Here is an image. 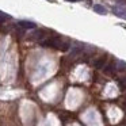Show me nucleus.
<instances>
[{
  "instance_id": "nucleus-1",
  "label": "nucleus",
  "mask_w": 126,
  "mask_h": 126,
  "mask_svg": "<svg viewBox=\"0 0 126 126\" xmlns=\"http://www.w3.org/2000/svg\"><path fill=\"white\" fill-rule=\"evenodd\" d=\"M41 45L42 46H46V47H53V49H57V50H61V52H68L71 45L69 42H65L60 35H53L50 37H46L44 41H41Z\"/></svg>"
},
{
  "instance_id": "nucleus-2",
  "label": "nucleus",
  "mask_w": 126,
  "mask_h": 126,
  "mask_svg": "<svg viewBox=\"0 0 126 126\" xmlns=\"http://www.w3.org/2000/svg\"><path fill=\"white\" fill-rule=\"evenodd\" d=\"M46 37H47V33L45 30H35V31H33V33L30 34V37H29V38L34 39V41L41 42V41H44Z\"/></svg>"
},
{
  "instance_id": "nucleus-3",
  "label": "nucleus",
  "mask_w": 126,
  "mask_h": 126,
  "mask_svg": "<svg viewBox=\"0 0 126 126\" xmlns=\"http://www.w3.org/2000/svg\"><path fill=\"white\" fill-rule=\"evenodd\" d=\"M112 12H114V15H117L118 18H121V19H126V8L122 6H114L112 7Z\"/></svg>"
},
{
  "instance_id": "nucleus-4",
  "label": "nucleus",
  "mask_w": 126,
  "mask_h": 126,
  "mask_svg": "<svg viewBox=\"0 0 126 126\" xmlns=\"http://www.w3.org/2000/svg\"><path fill=\"white\" fill-rule=\"evenodd\" d=\"M18 26H20L22 29H26V30L37 29V25L34 22H30V20H18Z\"/></svg>"
},
{
  "instance_id": "nucleus-5",
  "label": "nucleus",
  "mask_w": 126,
  "mask_h": 126,
  "mask_svg": "<svg viewBox=\"0 0 126 126\" xmlns=\"http://www.w3.org/2000/svg\"><path fill=\"white\" fill-rule=\"evenodd\" d=\"M106 63H107V54H103V56H100L98 60H95L94 66H95L96 69H102L104 65H106Z\"/></svg>"
},
{
  "instance_id": "nucleus-6",
  "label": "nucleus",
  "mask_w": 126,
  "mask_h": 126,
  "mask_svg": "<svg viewBox=\"0 0 126 126\" xmlns=\"http://www.w3.org/2000/svg\"><path fill=\"white\" fill-rule=\"evenodd\" d=\"M103 71L106 75H112L115 71V63L111 61V63H106V65L103 66Z\"/></svg>"
},
{
  "instance_id": "nucleus-7",
  "label": "nucleus",
  "mask_w": 126,
  "mask_h": 126,
  "mask_svg": "<svg viewBox=\"0 0 126 126\" xmlns=\"http://www.w3.org/2000/svg\"><path fill=\"white\" fill-rule=\"evenodd\" d=\"M94 11L96 12V14H99V15H106L107 14V10L104 8L103 6H100V4H94Z\"/></svg>"
},
{
  "instance_id": "nucleus-8",
  "label": "nucleus",
  "mask_w": 126,
  "mask_h": 126,
  "mask_svg": "<svg viewBox=\"0 0 126 126\" xmlns=\"http://www.w3.org/2000/svg\"><path fill=\"white\" fill-rule=\"evenodd\" d=\"M115 69H117V71H125L126 69V63L125 61H118V63L115 64Z\"/></svg>"
},
{
  "instance_id": "nucleus-9",
  "label": "nucleus",
  "mask_w": 126,
  "mask_h": 126,
  "mask_svg": "<svg viewBox=\"0 0 126 126\" xmlns=\"http://www.w3.org/2000/svg\"><path fill=\"white\" fill-rule=\"evenodd\" d=\"M118 84H119V88H121V90H125V88H126V76L122 77V79H119Z\"/></svg>"
},
{
  "instance_id": "nucleus-10",
  "label": "nucleus",
  "mask_w": 126,
  "mask_h": 126,
  "mask_svg": "<svg viewBox=\"0 0 126 126\" xmlns=\"http://www.w3.org/2000/svg\"><path fill=\"white\" fill-rule=\"evenodd\" d=\"M0 16H1V18H4V19H10V15L4 14V12H1V11H0Z\"/></svg>"
},
{
  "instance_id": "nucleus-11",
  "label": "nucleus",
  "mask_w": 126,
  "mask_h": 126,
  "mask_svg": "<svg viewBox=\"0 0 126 126\" xmlns=\"http://www.w3.org/2000/svg\"><path fill=\"white\" fill-rule=\"evenodd\" d=\"M4 22H6V19H4V18H1V16H0V25H3Z\"/></svg>"
},
{
  "instance_id": "nucleus-12",
  "label": "nucleus",
  "mask_w": 126,
  "mask_h": 126,
  "mask_svg": "<svg viewBox=\"0 0 126 126\" xmlns=\"http://www.w3.org/2000/svg\"><path fill=\"white\" fill-rule=\"evenodd\" d=\"M66 1H79V0H66Z\"/></svg>"
}]
</instances>
